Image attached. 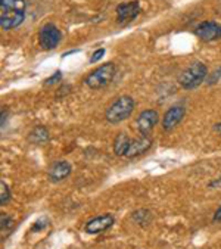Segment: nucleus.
Wrapping results in <instances>:
<instances>
[{
    "label": "nucleus",
    "mask_w": 221,
    "mask_h": 249,
    "mask_svg": "<svg viewBox=\"0 0 221 249\" xmlns=\"http://www.w3.org/2000/svg\"><path fill=\"white\" fill-rule=\"evenodd\" d=\"M27 14L25 0H0V27L5 31L18 28Z\"/></svg>",
    "instance_id": "f257e3e1"
},
{
    "label": "nucleus",
    "mask_w": 221,
    "mask_h": 249,
    "mask_svg": "<svg viewBox=\"0 0 221 249\" xmlns=\"http://www.w3.org/2000/svg\"><path fill=\"white\" fill-rule=\"evenodd\" d=\"M134 108H136V102L131 96H127V94L120 96L117 101L106 109L105 118L109 124H120L126 121L127 118H130Z\"/></svg>",
    "instance_id": "f03ea898"
},
{
    "label": "nucleus",
    "mask_w": 221,
    "mask_h": 249,
    "mask_svg": "<svg viewBox=\"0 0 221 249\" xmlns=\"http://www.w3.org/2000/svg\"><path fill=\"white\" fill-rule=\"evenodd\" d=\"M206 77H208L206 65L196 61V62H192L182 72V75L179 78V83L184 90H193V89H198L206 80Z\"/></svg>",
    "instance_id": "7ed1b4c3"
},
{
    "label": "nucleus",
    "mask_w": 221,
    "mask_h": 249,
    "mask_svg": "<svg viewBox=\"0 0 221 249\" xmlns=\"http://www.w3.org/2000/svg\"><path fill=\"white\" fill-rule=\"evenodd\" d=\"M115 72H117L115 64H112V62L103 64V65H100L99 68H96L94 71H92V72L86 77L84 84H86L89 89H92V90L105 89L110 81L114 80Z\"/></svg>",
    "instance_id": "20e7f679"
},
{
    "label": "nucleus",
    "mask_w": 221,
    "mask_h": 249,
    "mask_svg": "<svg viewBox=\"0 0 221 249\" xmlns=\"http://www.w3.org/2000/svg\"><path fill=\"white\" fill-rule=\"evenodd\" d=\"M61 40H62L61 30L50 22L44 24L38 31V43L44 51H53V49H56Z\"/></svg>",
    "instance_id": "39448f33"
},
{
    "label": "nucleus",
    "mask_w": 221,
    "mask_h": 249,
    "mask_svg": "<svg viewBox=\"0 0 221 249\" xmlns=\"http://www.w3.org/2000/svg\"><path fill=\"white\" fill-rule=\"evenodd\" d=\"M186 115V107L183 104H176L173 107L168 108V111L165 112V115L162 117L161 125L165 131H171L174 130L184 118Z\"/></svg>",
    "instance_id": "423d86ee"
},
{
    "label": "nucleus",
    "mask_w": 221,
    "mask_h": 249,
    "mask_svg": "<svg viewBox=\"0 0 221 249\" xmlns=\"http://www.w3.org/2000/svg\"><path fill=\"white\" fill-rule=\"evenodd\" d=\"M195 34L202 41H215L221 38V24L214 21H203L195 27Z\"/></svg>",
    "instance_id": "0eeeda50"
},
{
    "label": "nucleus",
    "mask_w": 221,
    "mask_h": 249,
    "mask_svg": "<svg viewBox=\"0 0 221 249\" xmlns=\"http://www.w3.org/2000/svg\"><path fill=\"white\" fill-rule=\"evenodd\" d=\"M159 123V115L156 111L153 109H145L139 114L136 125L137 130L142 136H149L150 131L156 127V124Z\"/></svg>",
    "instance_id": "6e6552de"
},
{
    "label": "nucleus",
    "mask_w": 221,
    "mask_h": 249,
    "mask_svg": "<svg viewBox=\"0 0 221 249\" xmlns=\"http://www.w3.org/2000/svg\"><path fill=\"white\" fill-rule=\"evenodd\" d=\"M114 223H115V217L112 214H102V215H97V217L89 220L84 226V230L89 234H99V233L108 230L109 227H112Z\"/></svg>",
    "instance_id": "1a4fd4ad"
},
{
    "label": "nucleus",
    "mask_w": 221,
    "mask_h": 249,
    "mask_svg": "<svg viewBox=\"0 0 221 249\" xmlns=\"http://www.w3.org/2000/svg\"><path fill=\"white\" fill-rule=\"evenodd\" d=\"M152 146V139L149 136H142L140 139H131L130 140V144H129V149L124 155V158L127 160H133V158H137L140 155H143L145 152H147Z\"/></svg>",
    "instance_id": "9d476101"
},
{
    "label": "nucleus",
    "mask_w": 221,
    "mask_h": 249,
    "mask_svg": "<svg viewBox=\"0 0 221 249\" xmlns=\"http://www.w3.org/2000/svg\"><path fill=\"white\" fill-rule=\"evenodd\" d=\"M71 173H73V167L68 161H58L49 168L47 177L52 183H59V181L68 178Z\"/></svg>",
    "instance_id": "9b49d317"
},
{
    "label": "nucleus",
    "mask_w": 221,
    "mask_h": 249,
    "mask_svg": "<svg viewBox=\"0 0 221 249\" xmlns=\"http://www.w3.org/2000/svg\"><path fill=\"white\" fill-rule=\"evenodd\" d=\"M139 14H140L139 2H129V3H121L117 6V19L120 24H127L136 19Z\"/></svg>",
    "instance_id": "f8f14e48"
},
{
    "label": "nucleus",
    "mask_w": 221,
    "mask_h": 249,
    "mask_svg": "<svg viewBox=\"0 0 221 249\" xmlns=\"http://www.w3.org/2000/svg\"><path fill=\"white\" fill-rule=\"evenodd\" d=\"M27 140L31 143V144H36V146H40V144H44L50 140V133L49 130L44 127V125H37L34 127L30 133H28V137Z\"/></svg>",
    "instance_id": "ddd939ff"
},
{
    "label": "nucleus",
    "mask_w": 221,
    "mask_h": 249,
    "mask_svg": "<svg viewBox=\"0 0 221 249\" xmlns=\"http://www.w3.org/2000/svg\"><path fill=\"white\" fill-rule=\"evenodd\" d=\"M130 137L126 134V133H120L115 140H114V152L117 157H124L127 149H129V144H130Z\"/></svg>",
    "instance_id": "4468645a"
},
{
    "label": "nucleus",
    "mask_w": 221,
    "mask_h": 249,
    "mask_svg": "<svg viewBox=\"0 0 221 249\" xmlns=\"http://www.w3.org/2000/svg\"><path fill=\"white\" fill-rule=\"evenodd\" d=\"M152 218V213L147 210H137L136 213H133V221L140 227H146L147 224H150Z\"/></svg>",
    "instance_id": "2eb2a0df"
},
{
    "label": "nucleus",
    "mask_w": 221,
    "mask_h": 249,
    "mask_svg": "<svg viewBox=\"0 0 221 249\" xmlns=\"http://www.w3.org/2000/svg\"><path fill=\"white\" fill-rule=\"evenodd\" d=\"M11 196H12V195H11L9 186L2 180V181H0V204H2V207H5V205L9 204Z\"/></svg>",
    "instance_id": "dca6fc26"
},
{
    "label": "nucleus",
    "mask_w": 221,
    "mask_h": 249,
    "mask_svg": "<svg viewBox=\"0 0 221 249\" xmlns=\"http://www.w3.org/2000/svg\"><path fill=\"white\" fill-rule=\"evenodd\" d=\"M62 80V71H56V72H55L52 77H49V78H46L44 80V87H50V86H56L59 81Z\"/></svg>",
    "instance_id": "f3484780"
},
{
    "label": "nucleus",
    "mask_w": 221,
    "mask_h": 249,
    "mask_svg": "<svg viewBox=\"0 0 221 249\" xmlns=\"http://www.w3.org/2000/svg\"><path fill=\"white\" fill-rule=\"evenodd\" d=\"M220 80H221V67H220V68H217L211 75H208L205 81H206V84H208V86H214V84H215V83H218Z\"/></svg>",
    "instance_id": "a211bd4d"
},
{
    "label": "nucleus",
    "mask_w": 221,
    "mask_h": 249,
    "mask_svg": "<svg viewBox=\"0 0 221 249\" xmlns=\"http://www.w3.org/2000/svg\"><path fill=\"white\" fill-rule=\"evenodd\" d=\"M14 227V221L9 215H5L2 214V231L5 233L6 230H11Z\"/></svg>",
    "instance_id": "6ab92c4d"
},
{
    "label": "nucleus",
    "mask_w": 221,
    "mask_h": 249,
    "mask_svg": "<svg viewBox=\"0 0 221 249\" xmlns=\"http://www.w3.org/2000/svg\"><path fill=\"white\" fill-rule=\"evenodd\" d=\"M47 224H49V220L44 218V217H41V218H38V220L33 224V231H40V230H43Z\"/></svg>",
    "instance_id": "aec40b11"
},
{
    "label": "nucleus",
    "mask_w": 221,
    "mask_h": 249,
    "mask_svg": "<svg viewBox=\"0 0 221 249\" xmlns=\"http://www.w3.org/2000/svg\"><path fill=\"white\" fill-rule=\"evenodd\" d=\"M103 56H105V49H103V47H102V49H97V51L93 52V55H92V58H90V64H94V62L100 61Z\"/></svg>",
    "instance_id": "412c9836"
},
{
    "label": "nucleus",
    "mask_w": 221,
    "mask_h": 249,
    "mask_svg": "<svg viewBox=\"0 0 221 249\" xmlns=\"http://www.w3.org/2000/svg\"><path fill=\"white\" fill-rule=\"evenodd\" d=\"M208 186H209V187H221V177H218V178L212 180Z\"/></svg>",
    "instance_id": "4be33fe9"
},
{
    "label": "nucleus",
    "mask_w": 221,
    "mask_h": 249,
    "mask_svg": "<svg viewBox=\"0 0 221 249\" xmlns=\"http://www.w3.org/2000/svg\"><path fill=\"white\" fill-rule=\"evenodd\" d=\"M215 223H218V221H221V205L218 207V210L215 211V214H214V218H212Z\"/></svg>",
    "instance_id": "5701e85b"
},
{
    "label": "nucleus",
    "mask_w": 221,
    "mask_h": 249,
    "mask_svg": "<svg viewBox=\"0 0 221 249\" xmlns=\"http://www.w3.org/2000/svg\"><path fill=\"white\" fill-rule=\"evenodd\" d=\"M214 130H215L217 133H220V134H221V121H220V123H217V124L214 125Z\"/></svg>",
    "instance_id": "b1692460"
},
{
    "label": "nucleus",
    "mask_w": 221,
    "mask_h": 249,
    "mask_svg": "<svg viewBox=\"0 0 221 249\" xmlns=\"http://www.w3.org/2000/svg\"><path fill=\"white\" fill-rule=\"evenodd\" d=\"M5 127V108L2 109V128Z\"/></svg>",
    "instance_id": "393cba45"
}]
</instances>
